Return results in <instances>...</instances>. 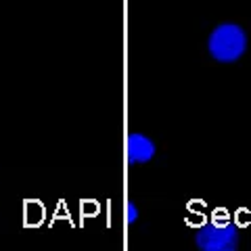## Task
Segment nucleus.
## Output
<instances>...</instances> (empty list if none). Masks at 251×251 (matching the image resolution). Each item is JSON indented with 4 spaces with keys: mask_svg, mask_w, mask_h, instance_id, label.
<instances>
[{
    "mask_svg": "<svg viewBox=\"0 0 251 251\" xmlns=\"http://www.w3.org/2000/svg\"><path fill=\"white\" fill-rule=\"evenodd\" d=\"M207 50L218 63H234L247 50V34L237 23H220L209 34Z\"/></svg>",
    "mask_w": 251,
    "mask_h": 251,
    "instance_id": "1",
    "label": "nucleus"
},
{
    "mask_svg": "<svg viewBox=\"0 0 251 251\" xmlns=\"http://www.w3.org/2000/svg\"><path fill=\"white\" fill-rule=\"evenodd\" d=\"M195 243L201 251H234L239 247V232L228 222H211L197 230Z\"/></svg>",
    "mask_w": 251,
    "mask_h": 251,
    "instance_id": "2",
    "label": "nucleus"
},
{
    "mask_svg": "<svg viewBox=\"0 0 251 251\" xmlns=\"http://www.w3.org/2000/svg\"><path fill=\"white\" fill-rule=\"evenodd\" d=\"M126 153L130 163H149L155 155V143L140 132H132L126 143Z\"/></svg>",
    "mask_w": 251,
    "mask_h": 251,
    "instance_id": "3",
    "label": "nucleus"
},
{
    "mask_svg": "<svg viewBox=\"0 0 251 251\" xmlns=\"http://www.w3.org/2000/svg\"><path fill=\"white\" fill-rule=\"evenodd\" d=\"M128 224H134L136 220H138V209H136V205L134 203H128Z\"/></svg>",
    "mask_w": 251,
    "mask_h": 251,
    "instance_id": "4",
    "label": "nucleus"
}]
</instances>
